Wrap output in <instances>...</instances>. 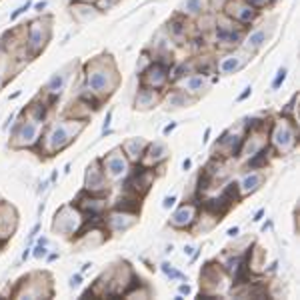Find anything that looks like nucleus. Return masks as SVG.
Listing matches in <instances>:
<instances>
[{
  "label": "nucleus",
  "mask_w": 300,
  "mask_h": 300,
  "mask_svg": "<svg viewBox=\"0 0 300 300\" xmlns=\"http://www.w3.org/2000/svg\"><path fill=\"white\" fill-rule=\"evenodd\" d=\"M266 38H268L266 30L258 28V30H254V32H250V34H244V38H242V47L246 48L248 52H256V50H260V48L266 44Z\"/></svg>",
  "instance_id": "obj_28"
},
{
  "label": "nucleus",
  "mask_w": 300,
  "mask_h": 300,
  "mask_svg": "<svg viewBox=\"0 0 300 300\" xmlns=\"http://www.w3.org/2000/svg\"><path fill=\"white\" fill-rule=\"evenodd\" d=\"M262 182H264V176H262L260 172H256V170H250V172L238 182V186H240V194H242V196L252 194V192H256V190L262 186Z\"/></svg>",
  "instance_id": "obj_27"
},
{
  "label": "nucleus",
  "mask_w": 300,
  "mask_h": 300,
  "mask_svg": "<svg viewBox=\"0 0 300 300\" xmlns=\"http://www.w3.org/2000/svg\"><path fill=\"white\" fill-rule=\"evenodd\" d=\"M176 198H178L176 194H170V196H166V198H164V202H162V208H164V210L172 208L174 204H176Z\"/></svg>",
  "instance_id": "obj_40"
},
{
  "label": "nucleus",
  "mask_w": 300,
  "mask_h": 300,
  "mask_svg": "<svg viewBox=\"0 0 300 300\" xmlns=\"http://www.w3.org/2000/svg\"><path fill=\"white\" fill-rule=\"evenodd\" d=\"M180 82H182V88L180 90H184L192 98H196V96H200V94L204 93V88L208 86V76L198 74V72H192L186 78H182Z\"/></svg>",
  "instance_id": "obj_21"
},
{
  "label": "nucleus",
  "mask_w": 300,
  "mask_h": 300,
  "mask_svg": "<svg viewBox=\"0 0 300 300\" xmlns=\"http://www.w3.org/2000/svg\"><path fill=\"white\" fill-rule=\"evenodd\" d=\"M86 88L98 98H108L120 84V76L112 56H98L84 68Z\"/></svg>",
  "instance_id": "obj_2"
},
{
  "label": "nucleus",
  "mask_w": 300,
  "mask_h": 300,
  "mask_svg": "<svg viewBox=\"0 0 300 300\" xmlns=\"http://www.w3.org/2000/svg\"><path fill=\"white\" fill-rule=\"evenodd\" d=\"M180 292L178 294H190V286L188 284H180V288H178Z\"/></svg>",
  "instance_id": "obj_48"
},
{
  "label": "nucleus",
  "mask_w": 300,
  "mask_h": 300,
  "mask_svg": "<svg viewBox=\"0 0 300 300\" xmlns=\"http://www.w3.org/2000/svg\"><path fill=\"white\" fill-rule=\"evenodd\" d=\"M152 182H154L152 168H148V166L136 162V166H130L128 174L122 180V192H130V194H136L140 198H144L148 194Z\"/></svg>",
  "instance_id": "obj_8"
},
{
  "label": "nucleus",
  "mask_w": 300,
  "mask_h": 300,
  "mask_svg": "<svg viewBox=\"0 0 300 300\" xmlns=\"http://www.w3.org/2000/svg\"><path fill=\"white\" fill-rule=\"evenodd\" d=\"M286 74H288V70L284 68H278V72H276V76H274V80H272V90H278L282 84H284V80H286Z\"/></svg>",
  "instance_id": "obj_35"
},
{
  "label": "nucleus",
  "mask_w": 300,
  "mask_h": 300,
  "mask_svg": "<svg viewBox=\"0 0 300 300\" xmlns=\"http://www.w3.org/2000/svg\"><path fill=\"white\" fill-rule=\"evenodd\" d=\"M258 12H260V10L252 8V6H250L248 2H244V0H226L224 6H222V14H226L228 18H232L234 22L242 24V26L252 24L254 20L258 18Z\"/></svg>",
  "instance_id": "obj_12"
},
{
  "label": "nucleus",
  "mask_w": 300,
  "mask_h": 300,
  "mask_svg": "<svg viewBox=\"0 0 300 300\" xmlns=\"http://www.w3.org/2000/svg\"><path fill=\"white\" fill-rule=\"evenodd\" d=\"M106 202H108L106 196H102V194H90V192L82 190V192L74 198L72 204L82 212L84 218H88V216H96V214H104L106 208H108Z\"/></svg>",
  "instance_id": "obj_14"
},
{
  "label": "nucleus",
  "mask_w": 300,
  "mask_h": 300,
  "mask_svg": "<svg viewBox=\"0 0 300 300\" xmlns=\"http://www.w3.org/2000/svg\"><path fill=\"white\" fill-rule=\"evenodd\" d=\"M220 196H222L226 202H230L232 206L238 204V202L242 200V194H240V186H238V182H236V180L226 182V184L222 186V190H220Z\"/></svg>",
  "instance_id": "obj_30"
},
{
  "label": "nucleus",
  "mask_w": 300,
  "mask_h": 300,
  "mask_svg": "<svg viewBox=\"0 0 300 300\" xmlns=\"http://www.w3.org/2000/svg\"><path fill=\"white\" fill-rule=\"evenodd\" d=\"M68 2H74V0H68Z\"/></svg>",
  "instance_id": "obj_58"
},
{
  "label": "nucleus",
  "mask_w": 300,
  "mask_h": 300,
  "mask_svg": "<svg viewBox=\"0 0 300 300\" xmlns=\"http://www.w3.org/2000/svg\"><path fill=\"white\" fill-rule=\"evenodd\" d=\"M270 154H274V152H272V148H270L268 144H264L262 148H258L254 154H250V156H248V160H246L248 170H264V168L268 166Z\"/></svg>",
  "instance_id": "obj_24"
},
{
  "label": "nucleus",
  "mask_w": 300,
  "mask_h": 300,
  "mask_svg": "<svg viewBox=\"0 0 300 300\" xmlns=\"http://www.w3.org/2000/svg\"><path fill=\"white\" fill-rule=\"evenodd\" d=\"M0 240H2V236H0ZM4 242H6V240H4Z\"/></svg>",
  "instance_id": "obj_57"
},
{
  "label": "nucleus",
  "mask_w": 300,
  "mask_h": 300,
  "mask_svg": "<svg viewBox=\"0 0 300 300\" xmlns=\"http://www.w3.org/2000/svg\"><path fill=\"white\" fill-rule=\"evenodd\" d=\"M32 256H34V258H38V260H42V258H47V256H48V248H47V244H42V242H38V244H36V248H34V252H32Z\"/></svg>",
  "instance_id": "obj_37"
},
{
  "label": "nucleus",
  "mask_w": 300,
  "mask_h": 300,
  "mask_svg": "<svg viewBox=\"0 0 300 300\" xmlns=\"http://www.w3.org/2000/svg\"><path fill=\"white\" fill-rule=\"evenodd\" d=\"M30 250H32L30 246H26V248H24V252H22V262H26V260H28V256H30Z\"/></svg>",
  "instance_id": "obj_51"
},
{
  "label": "nucleus",
  "mask_w": 300,
  "mask_h": 300,
  "mask_svg": "<svg viewBox=\"0 0 300 300\" xmlns=\"http://www.w3.org/2000/svg\"><path fill=\"white\" fill-rule=\"evenodd\" d=\"M242 66H244V58H240V56H236V54L224 56V58L216 64V68L220 70V74H234V72H238Z\"/></svg>",
  "instance_id": "obj_29"
},
{
  "label": "nucleus",
  "mask_w": 300,
  "mask_h": 300,
  "mask_svg": "<svg viewBox=\"0 0 300 300\" xmlns=\"http://www.w3.org/2000/svg\"><path fill=\"white\" fill-rule=\"evenodd\" d=\"M296 106H298V94H294L292 96V100L282 108V112L280 116H284V118H288V120H292V122H296L298 120V114H296ZM298 124V122H296Z\"/></svg>",
  "instance_id": "obj_33"
},
{
  "label": "nucleus",
  "mask_w": 300,
  "mask_h": 300,
  "mask_svg": "<svg viewBox=\"0 0 300 300\" xmlns=\"http://www.w3.org/2000/svg\"><path fill=\"white\" fill-rule=\"evenodd\" d=\"M0 200H2V198H0Z\"/></svg>",
  "instance_id": "obj_59"
},
{
  "label": "nucleus",
  "mask_w": 300,
  "mask_h": 300,
  "mask_svg": "<svg viewBox=\"0 0 300 300\" xmlns=\"http://www.w3.org/2000/svg\"><path fill=\"white\" fill-rule=\"evenodd\" d=\"M146 146H148V142L144 139H128L122 142V152H124V156L128 158L130 164H136V162L142 160V156H144V152H146Z\"/></svg>",
  "instance_id": "obj_22"
},
{
  "label": "nucleus",
  "mask_w": 300,
  "mask_h": 300,
  "mask_svg": "<svg viewBox=\"0 0 300 300\" xmlns=\"http://www.w3.org/2000/svg\"><path fill=\"white\" fill-rule=\"evenodd\" d=\"M244 140H246V128H244V124H240L238 130L230 128V130L222 132V136L216 140V144H214L212 158L224 160V158H236V156H240Z\"/></svg>",
  "instance_id": "obj_7"
},
{
  "label": "nucleus",
  "mask_w": 300,
  "mask_h": 300,
  "mask_svg": "<svg viewBox=\"0 0 300 300\" xmlns=\"http://www.w3.org/2000/svg\"><path fill=\"white\" fill-rule=\"evenodd\" d=\"M244 2H248L252 8L256 10H262V8H266V6H270L274 0H244Z\"/></svg>",
  "instance_id": "obj_38"
},
{
  "label": "nucleus",
  "mask_w": 300,
  "mask_h": 300,
  "mask_svg": "<svg viewBox=\"0 0 300 300\" xmlns=\"http://www.w3.org/2000/svg\"><path fill=\"white\" fill-rule=\"evenodd\" d=\"M162 100H164L166 108H182V106H186V104L194 102V98L188 96V94H186L184 90H180V88L162 94Z\"/></svg>",
  "instance_id": "obj_25"
},
{
  "label": "nucleus",
  "mask_w": 300,
  "mask_h": 300,
  "mask_svg": "<svg viewBox=\"0 0 300 300\" xmlns=\"http://www.w3.org/2000/svg\"><path fill=\"white\" fill-rule=\"evenodd\" d=\"M136 216L132 212H122V210H112L110 214H104V228L116 234V232H126L136 224Z\"/></svg>",
  "instance_id": "obj_16"
},
{
  "label": "nucleus",
  "mask_w": 300,
  "mask_h": 300,
  "mask_svg": "<svg viewBox=\"0 0 300 300\" xmlns=\"http://www.w3.org/2000/svg\"><path fill=\"white\" fill-rule=\"evenodd\" d=\"M212 32H214L216 47L224 48V50H232V48L242 44V38L246 34V26L234 22L226 14H220L218 18H214Z\"/></svg>",
  "instance_id": "obj_4"
},
{
  "label": "nucleus",
  "mask_w": 300,
  "mask_h": 300,
  "mask_svg": "<svg viewBox=\"0 0 300 300\" xmlns=\"http://www.w3.org/2000/svg\"><path fill=\"white\" fill-rule=\"evenodd\" d=\"M268 146L274 154H288L298 144V124L280 116L268 128Z\"/></svg>",
  "instance_id": "obj_3"
},
{
  "label": "nucleus",
  "mask_w": 300,
  "mask_h": 300,
  "mask_svg": "<svg viewBox=\"0 0 300 300\" xmlns=\"http://www.w3.org/2000/svg\"><path fill=\"white\" fill-rule=\"evenodd\" d=\"M82 284V274H72L68 280V286L70 288H78Z\"/></svg>",
  "instance_id": "obj_41"
},
{
  "label": "nucleus",
  "mask_w": 300,
  "mask_h": 300,
  "mask_svg": "<svg viewBox=\"0 0 300 300\" xmlns=\"http://www.w3.org/2000/svg\"><path fill=\"white\" fill-rule=\"evenodd\" d=\"M162 272L170 278V280H182V278H184V274H182L180 270L172 268V264H168V262H164V264H162Z\"/></svg>",
  "instance_id": "obj_34"
},
{
  "label": "nucleus",
  "mask_w": 300,
  "mask_h": 300,
  "mask_svg": "<svg viewBox=\"0 0 300 300\" xmlns=\"http://www.w3.org/2000/svg\"><path fill=\"white\" fill-rule=\"evenodd\" d=\"M74 2H80V4H94L96 0H74Z\"/></svg>",
  "instance_id": "obj_54"
},
{
  "label": "nucleus",
  "mask_w": 300,
  "mask_h": 300,
  "mask_svg": "<svg viewBox=\"0 0 300 300\" xmlns=\"http://www.w3.org/2000/svg\"><path fill=\"white\" fill-rule=\"evenodd\" d=\"M270 226H272V222H266V224H264V226H262V232L270 230Z\"/></svg>",
  "instance_id": "obj_55"
},
{
  "label": "nucleus",
  "mask_w": 300,
  "mask_h": 300,
  "mask_svg": "<svg viewBox=\"0 0 300 300\" xmlns=\"http://www.w3.org/2000/svg\"><path fill=\"white\" fill-rule=\"evenodd\" d=\"M140 74V84L142 86H148V88H152V90H158V93L164 94V90L168 88V84H170V68H166V66H162L158 62H150L146 68L139 72Z\"/></svg>",
  "instance_id": "obj_10"
},
{
  "label": "nucleus",
  "mask_w": 300,
  "mask_h": 300,
  "mask_svg": "<svg viewBox=\"0 0 300 300\" xmlns=\"http://www.w3.org/2000/svg\"><path fill=\"white\" fill-rule=\"evenodd\" d=\"M250 94H252V86H246V88H244V93L238 94V98H236V100H238V102H242V100H246Z\"/></svg>",
  "instance_id": "obj_43"
},
{
  "label": "nucleus",
  "mask_w": 300,
  "mask_h": 300,
  "mask_svg": "<svg viewBox=\"0 0 300 300\" xmlns=\"http://www.w3.org/2000/svg\"><path fill=\"white\" fill-rule=\"evenodd\" d=\"M84 190L90 192V194H102L106 196L108 190H110V180L106 178L102 166H100V158L94 160L88 168H86V174H84Z\"/></svg>",
  "instance_id": "obj_13"
},
{
  "label": "nucleus",
  "mask_w": 300,
  "mask_h": 300,
  "mask_svg": "<svg viewBox=\"0 0 300 300\" xmlns=\"http://www.w3.org/2000/svg\"><path fill=\"white\" fill-rule=\"evenodd\" d=\"M168 154H170V150H168V146H166L164 142H148L146 152H144L140 164H144V166H148V168L160 166L162 162L168 158Z\"/></svg>",
  "instance_id": "obj_19"
},
{
  "label": "nucleus",
  "mask_w": 300,
  "mask_h": 300,
  "mask_svg": "<svg viewBox=\"0 0 300 300\" xmlns=\"http://www.w3.org/2000/svg\"><path fill=\"white\" fill-rule=\"evenodd\" d=\"M84 222V216L74 204H66L60 210H56L54 214V220H52V230L58 232V234H64V236H74L78 228L82 226Z\"/></svg>",
  "instance_id": "obj_9"
},
{
  "label": "nucleus",
  "mask_w": 300,
  "mask_h": 300,
  "mask_svg": "<svg viewBox=\"0 0 300 300\" xmlns=\"http://www.w3.org/2000/svg\"><path fill=\"white\" fill-rule=\"evenodd\" d=\"M30 6H32V2H26V4H22V6H18V8H16V10L10 14V20H16L18 16H22V14L26 12V10H28V8H30Z\"/></svg>",
  "instance_id": "obj_39"
},
{
  "label": "nucleus",
  "mask_w": 300,
  "mask_h": 300,
  "mask_svg": "<svg viewBox=\"0 0 300 300\" xmlns=\"http://www.w3.org/2000/svg\"><path fill=\"white\" fill-rule=\"evenodd\" d=\"M110 124H112V110H108V114H106V118H104V126H102V132H104V134L108 132Z\"/></svg>",
  "instance_id": "obj_42"
},
{
  "label": "nucleus",
  "mask_w": 300,
  "mask_h": 300,
  "mask_svg": "<svg viewBox=\"0 0 300 300\" xmlns=\"http://www.w3.org/2000/svg\"><path fill=\"white\" fill-rule=\"evenodd\" d=\"M140 206H142V198L130 192H120L118 200L114 202V210H122V212H132L139 214Z\"/></svg>",
  "instance_id": "obj_23"
},
{
  "label": "nucleus",
  "mask_w": 300,
  "mask_h": 300,
  "mask_svg": "<svg viewBox=\"0 0 300 300\" xmlns=\"http://www.w3.org/2000/svg\"><path fill=\"white\" fill-rule=\"evenodd\" d=\"M118 4V0H96L94 2V8L98 10V12H106V10H110L112 6Z\"/></svg>",
  "instance_id": "obj_36"
},
{
  "label": "nucleus",
  "mask_w": 300,
  "mask_h": 300,
  "mask_svg": "<svg viewBox=\"0 0 300 300\" xmlns=\"http://www.w3.org/2000/svg\"><path fill=\"white\" fill-rule=\"evenodd\" d=\"M174 128H176V122H170V124H166V126H164L162 134H164V136H168V134H170V132H172Z\"/></svg>",
  "instance_id": "obj_46"
},
{
  "label": "nucleus",
  "mask_w": 300,
  "mask_h": 300,
  "mask_svg": "<svg viewBox=\"0 0 300 300\" xmlns=\"http://www.w3.org/2000/svg\"><path fill=\"white\" fill-rule=\"evenodd\" d=\"M44 124L36 122L24 114L18 122H14V128L10 130V144L12 148H34L42 136Z\"/></svg>",
  "instance_id": "obj_6"
},
{
  "label": "nucleus",
  "mask_w": 300,
  "mask_h": 300,
  "mask_svg": "<svg viewBox=\"0 0 300 300\" xmlns=\"http://www.w3.org/2000/svg\"><path fill=\"white\" fill-rule=\"evenodd\" d=\"M238 232H240V228H238V226H234V228H230V230L226 232V234H228L230 238H236V236H238Z\"/></svg>",
  "instance_id": "obj_49"
},
{
  "label": "nucleus",
  "mask_w": 300,
  "mask_h": 300,
  "mask_svg": "<svg viewBox=\"0 0 300 300\" xmlns=\"http://www.w3.org/2000/svg\"><path fill=\"white\" fill-rule=\"evenodd\" d=\"M50 36H52L50 18H36L28 26L24 24V48L32 58L38 56L47 48V44L50 42Z\"/></svg>",
  "instance_id": "obj_5"
},
{
  "label": "nucleus",
  "mask_w": 300,
  "mask_h": 300,
  "mask_svg": "<svg viewBox=\"0 0 300 300\" xmlns=\"http://www.w3.org/2000/svg\"><path fill=\"white\" fill-rule=\"evenodd\" d=\"M190 166H192V160H190V158H186V160L182 162V170H190Z\"/></svg>",
  "instance_id": "obj_52"
},
{
  "label": "nucleus",
  "mask_w": 300,
  "mask_h": 300,
  "mask_svg": "<svg viewBox=\"0 0 300 300\" xmlns=\"http://www.w3.org/2000/svg\"><path fill=\"white\" fill-rule=\"evenodd\" d=\"M166 30L170 32V36L172 38H184L186 34H188V18H186L184 14H174L168 22H166Z\"/></svg>",
  "instance_id": "obj_26"
},
{
  "label": "nucleus",
  "mask_w": 300,
  "mask_h": 300,
  "mask_svg": "<svg viewBox=\"0 0 300 300\" xmlns=\"http://www.w3.org/2000/svg\"><path fill=\"white\" fill-rule=\"evenodd\" d=\"M84 126H86V120H78V118H64L60 122L56 120L47 130H42V136L36 146H40L42 154L54 156L62 152L64 148H68L74 139L84 130Z\"/></svg>",
  "instance_id": "obj_1"
},
{
  "label": "nucleus",
  "mask_w": 300,
  "mask_h": 300,
  "mask_svg": "<svg viewBox=\"0 0 300 300\" xmlns=\"http://www.w3.org/2000/svg\"><path fill=\"white\" fill-rule=\"evenodd\" d=\"M38 230H40V222H36V224L32 226V230H30V234H28V240H34L36 234H38Z\"/></svg>",
  "instance_id": "obj_44"
},
{
  "label": "nucleus",
  "mask_w": 300,
  "mask_h": 300,
  "mask_svg": "<svg viewBox=\"0 0 300 300\" xmlns=\"http://www.w3.org/2000/svg\"><path fill=\"white\" fill-rule=\"evenodd\" d=\"M100 166H102L108 180H120V178H124L128 174L132 164L124 156L122 148H116L112 152H108L104 158H100Z\"/></svg>",
  "instance_id": "obj_11"
},
{
  "label": "nucleus",
  "mask_w": 300,
  "mask_h": 300,
  "mask_svg": "<svg viewBox=\"0 0 300 300\" xmlns=\"http://www.w3.org/2000/svg\"><path fill=\"white\" fill-rule=\"evenodd\" d=\"M90 266H93V264H90V262H86V264H84V266H82V272H86V270H88V268H90Z\"/></svg>",
  "instance_id": "obj_56"
},
{
  "label": "nucleus",
  "mask_w": 300,
  "mask_h": 300,
  "mask_svg": "<svg viewBox=\"0 0 300 300\" xmlns=\"http://www.w3.org/2000/svg\"><path fill=\"white\" fill-rule=\"evenodd\" d=\"M47 6H48V2L47 0H42V2H36V4H34V10H36V12H44Z\"/></svg>",
  "instance_id": "obj_45"
},
{
  "label": "nucleus",
  "mask_w": 300,
  "mask_h": 300,
  "mask_svg": "<svg viewBox=\"0 0 300 300\" xmlns=\"http://www.w3.org/2000/svg\"><path fill=\"white\" fill-rule=\"evenodd\" d=\"M208 139H210V128H206V130H204V139H202V144H206Z\"/></svg>",
  "instance_id": "obj_53"
},
{
  "label": "nucleus",
  "mask_w": 300,
  "mask_h": 300,
  "mask_svg": "<svg viewBox=\"0 0 300 300\" xmlns=\"http://www.w3.org/2000/svg\"><path fill=\"white\" fill-rule=\"evenodd\" d=\"M162 102V93L158 90H152L148 86H139V93H136V98H134V106L139 110H150L154 106H158Z\"/></svg>",
  "instance_id": "obj_20"
},
{
  "label": "nucleus",
  "mask_w": 300,
  "mask_h": 300,
  "mask_svg": "<svg viewBox=\"0 0 300 300\" xmlns=\"http://www.w3.org/2000/svg\"><path fill=\"white\" fill-rule=\"evenodd\" d=\"M206 10H204V0H184V4H182V10H180V14H184L186 18L188 16H200V14H204Z\"/></svg>",
  "instance_id": "obj_32"
},
{
  "label": "nucleus",
  "mask_w": 300,
  "mask_h": 300,
  "mask_svg": "<svg viewBox=\"0 0 300 300\" xmlns=\"http://www.w3.org/2000/svg\"><path fill=\"white\" fill-rule=\"evenodd\" d=\"M194 246H184V256H194Z\"/></svg>",
  "instance_id": "obj_50"
},
{
  "label": "nucleus",
  "mask_w": 300,
  "mask_h": 300,
  "mask_svg": "<svg viewBox=\"0 0 300 300\" xmlns=\"http://www.w3.org/2000/svg\"><path fill=\"white\" fill-rule=\"evenodd\" d=\"M262 216H264V208H260V210H258V212H256V214H254V222H260V220H262Z\"/></svg>",
  "instance_id": "obj_47"
},
{
  "label": "nucleus",
  "mask_w": 300,
  "mask_h": 300,
  "mask_svg": "<svg viewBox=\"0 0 300 300\" xmlns=\"http://www.w3.org/2000/svg\"><path fill=\"white\" fill-rule=\"evenodd\" d=\"M68 68H62L58 70V72H54L50 78H48L47 86H44V96H47L48 100L54 104V100H58V96L64 93V88H66V84H68Z\"/></svg>",
  "instance_id": "obj_18"
},
{
  "label": "nucleus",
  "mask_w": 300,
  "mask_h": 300,
  "mask_svg": "<svg viewBox=\"0 0 300 300\" xmlns=\"http://www.w3.org/2000/svg\"><path fill=\"white\" fill-rule=\"evenodd\" d=\"M196 218H198V204L188 202L176 208V212L170 216V226L176 230H192V226L196 224Z\"/></svg>",
  "instance_id": "obj_15"
},
{
  "label": "nucleus",
  "mask_w": 300,
  "mask_h": 300,
  "mask_svg": "<svg viewBox=\"0 0 300 300\" xmlns=\"http://www.w3.org/2000/svg\"><path fill=\"white\" fill-rule=\"evenodd\" d=\"M12 60V56L2 48L0 44V90L6 86V82H8V78H12V72L8 68V62Z\"/></svg>",
  "instance_id": "obj_31"
},
{
  "label": "nucleus",
  "mask_w": 300,
  "mask_h": 300,
  "mask_svg": "<svg viewBox=\"0 0 300 300\" xmlns=\"http://www.w3.org/2000/svg\"><path fill=\"white\" fill-rule=\"evenodd\" d=\"M222 278H226V272H224V268L220 266V262L216 260H210L206 262L204 266H202V270H200V282H202V286H204V290H212V292H216V288L220 286V280Z\"/></svg>",
  "instance_id": "obj_17"
}]
</instances>
